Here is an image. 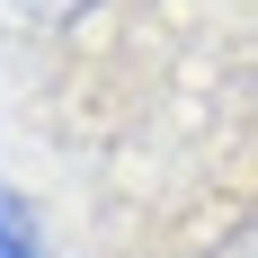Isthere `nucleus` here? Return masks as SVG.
Returning <instances> with one entry per match:
<instances>
[{"label": "nucleus", "mask_w": 258, "mask_h": 258, "mask_svg": "<svg viewBox=\"0 0 258 258\" xmlns=\"http://www.w3.org/2000/svg\"><path fill=\"white\" fill-rule=\"evenodd\" d=\"M98 0H18V18H36V27H72V18H89Z\"/></svg>", "instance_id": "obj_2"}, {"label": "nucleus", "mask_w": 258, "mask_h": 258, "mask_svg": "<svg viewBox=\"0 0 258 258\" xmlns=\"http://www.w3.org/2000/svg\"><path fill=\"white\" fill-rule=\"evenodd\" d=\"M0 258H53L45 249V214L27 205L9 178H0Z\"/></svg>", "instance_id": "obj_1"}]
</instances>
